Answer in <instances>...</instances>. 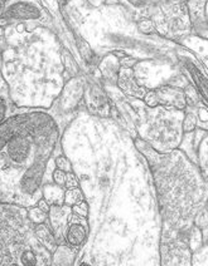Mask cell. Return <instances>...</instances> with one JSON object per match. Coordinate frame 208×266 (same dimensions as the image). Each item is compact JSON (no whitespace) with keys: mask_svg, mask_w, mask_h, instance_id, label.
Segmentation results:
<instances>
[{"mask_svg":"<svg viewBox=\"0 0 208 266\" xmlns=\"http://www.w3.org/2000/svg\"><path fill=\"white\" fill-rule=\"evenodd\" d=\"M70 122L52 106L18 108L0 124V202L37 206L42 186L53 182L54 158L62 155L61 136Z\"/></svg>","mask_w":208,"mask_h":266,"instance_id":"cell-1","label":"cell"},{"mask_svg":"<svg viewBox=\"0 0 208 266\" xmlns=\"http://www.w3.org/2000/svg\"><path fill=\"white\" fill-rule=\"evenodd\" d=\"M2 75L18 108L49 109L71 79L58 36L48 28L12 25L4 30Z\"/></svg>","mask_w":208,"mask_h":266,"instance_id":"cell-2","label":"cell"},{"mask_svg":"<svg viewBox=\"0 0 208 266\" xmlns=\"http://www.w3.org/2000/svg\"><path fill=\"white\" fill-rule=\"evenodd\" d=\"M153 174L163 226L183 234L193 226L194 217L207 207V179L201 168L182 150L158 153L140 138H134Z\"/></svg>","mask_w":208,"mask_h":266,"instance_id":"cell-3","label":"cell"},{"mask_svg":"<svg viewBox=\"0 0 208 266\" xmlns=\"http://www.w3.org/2000/svg\"><path fill=\"white\" fill-rule=\"evenodd\" d=\"M135 112L136 137L158 153H168L179 148L183 140L184 111L173 107H148L142 100L130 103Z\"/></svg>","mask_w":208,"mask_h":266,"instance_id":"cell-4","label":"cell"},{"mask_svg":"<svg viewBox=\"0 0 208 266\" xmlns=\"http://www.w3.org/2000/svg\"><path fill=\"white\" fill-rule=\"evenodd\" d=\"M36 237L28 208L0 202V266L17 262L20 252Z\"/></svg>","mask_w":208,"mask_h":266,"instance_id":"cell-5","label":"cell"},{"mask_svg":"<svg viewBox=\"0 0 208 266\" xmlns=\"http://www.w3.org/2000/svg\"><path fill=\"white\" fill-rule=\"evenodd\" d=\"M166 9H163L162 17H155L153 20L155 29L168 38H178L183 36L191 29L188 10L184 3L179 4L165 5Z\"/></svg>","mask_w":208,"mask_h":266,"instance_id":"cell-6","label":"cell"},{"mask_svg":"<svg viewBox=\"0 0 208 266\" xmlns=\"http://www.w3.org/2000/svg\"><path fill=\"white\" fill-rule=\"evenodd\" d=\"M0 18L9 22H40L48 25L49 17L36 0H12L3 10Z\"/></svg>","mask_w":208,"mask_h":266,"instance_id":"cell-7","label":"cell"},{"mask_svg":"<svg viewBox=\"0 0 208 266\" xmlns=\"http://www.w3.org/2000/svg\"><path fill=\"white\" fill-rule=\"evenodd\" d=\"M72 216V207L67 205L57 206L53 205L49 207L48 211V223L49 229H51L52 234H53L54 239H56L57 244H61L64 241V233H66L67 225Z\"/></svg>","mask_w":208,"mask_h":266,"instance_id":"cell-8","label":"cell"},{"mask_svg":"<svg viewBox=\"0 0 208 266\" xmlns=\"http://www.w3.org/2000/svg\"><path fill=\"white\" fill-rule=\"evenodd\" d=\"M88 236V223L87 217L76 215L72 212L71 218L67 225L66 233H64V241L71 247L81 246Z\"/></svg>","mask_w":208,"mask_h":266,"instance_id":"cell-9","label":"cell"},{"mask_svg":"<svg viewBox=\"0 0 208 266\" xmlns=\"http://www.w3.org/2000/svg\"><path fill=\"white\" fill-rule=\"evenodd\" d=\"M158 106L173 107V108L184 111L187 107L186 96L182 88L171 87V85H162L154 90Z\"/></svg>","mask_w":208,"mask_h":266,"instance_id":"cell-10","label":"cell"},{"mask_svg":"<svg viewBox=\"0 0 208 266\" xmlns=\"http://www.w3.org/2000/svg\"><path fill=\"white\" fill-rule=\"evenodd\" d=\"M119 90L124 93V96H129V97L135 98V100H143L147 90L140 87L136 83L134 78V73H132L131 68L120 67L118 73V80H116Z\"/></svg>","mask_w":208,"mask_h":266,"instance_id":"cell-11","label":"cell"},{"mask_svg":"<svg viewBox=\"0 0 208 266\" xmlns=\"http://www.w3.org/2000/svg\"><path fill=\"white\" fill-rule=\"evenodd\" d=\"M2 52V49H0ZM18 109L17 106H14L9 96V90L5 83L4 78L2 75V59H0V124L4 121H7L13 113H15Z\"/></svg>","mask_w":208,"mask_h":266,"instance_id":"cell-12","label":"cell"},{"mask_svg":"<svg viewBox=\"0 0 208 266\" xmlns=\"http://www.w3.org/2000/svg\"><path fill=\"white\" fill-rule=\"evenodd\" d=\"M64 192H66V189L58 186L54 182H48V184H44L42 186V197L51 206L63 205Z\"/></svg>","mask_w":208,"mask_h":266,"instance_id":"cell-13","label":"cell"},{"mask_svg":"<svg viewBox=\"0 0 208 266\" xmlns=\"http://www.w3.org/2000/svg\"><path fill=\"white\" fill-rule=\"evenodd\" d=\"M34 234L38 241L46 247L49 251H54L57 247V241L54 239L53 234H52L51 229H49L48 223L40 224V225H34Z\"/></svg>","mask_w":208,"mask_h":266,"instance_id":"cell-14","label":"cell"},{"mask_svg":"<svg viewBox=\"0 0 208 266\" xmlns=\"http://www.w3.org/2000/svg\"><path fill=\"white\" fill-rule=\"evenodd\" d=\"M183 62H184V66H186L187 69H188V72L191 73V77L193 78L194 80H196L197 85H198L199 91H201L202 96H203L204 103H206V100H207V78H206V74H202L201 70L198 69V67H197L196 64H194L189 58H183Z\"/></svg>","mask_w":208,"mask_h":266,"instance_id":"cell-15","label":"cell"},{"mask_svg":"<svg viewBox=\"0 0 208 266\" xmlns=\"http://www.w3.org/2000/svg\"><path fill=\"white\" fill-rule=\"evenodd\" d=\"M201 106V104H199ZM196 107L187 106L184 109V118H183V132L188 133L196 129L197 124H198V118H197V112L194 111Z\"/></svg>","mask_w":208,"mask_h":266,"instance_id":"cell-16","label":"cell"},{"mask_svg":"<svg viewBox=\"0 0 208 266\" xmlns=\"http://www.w3.org/2000/svg\"><path fill=\"white\" fill-rule=\"evenodd\" d=\"M85 201V196H83L82 191L80 187H76V189H71V190H66L64 192V201L63 203L67 206H75L77 203L82 202Z\"/></svg>","mask_w":208,"mask_h":266,"instance_id":"cell-17","label":"cell"},{"mask_svg":"<svg viewBox=\"0 0 208 266\" xmlns=\"http://www.w3.org/2000/svg\"><path fill=\"white\" fill-rule=\"evenodd\" d=\"M28 218H29L33 225H40V224L47 223V220H48V213H46L44 211H42L40 207L34 206V207L28 208Z\"/></svg>","mask_w":208,"mask_h":266,"instance_id":"cell-18","label":"cell"},{"mask_svg":"<svg viewBox=\"0 0 208 266\" xmlns=\"http://www.w3.org/2000/svg\"><path fill=\"white\" fill-rule=\"evenodd\" d=\"M132 5L135 7H147V5H154V4H163V5H168V4H179V3H184L188 2V0H129Z\"/></svg>","mask_w":208,"mask_h":266,"instance_id":"cell-19","label":"cell"},{"mask_svg":"<svg viewBox=\"0 0 208 266\" xmlns=\"http://www.w3.org/2000/svg\"><path fill=\"white\" fill-rule=\"evenodd\" d=\"M202 242V231L201 229L197 228V226H192L189 229V245L192 246V249H196L201 245Z\"/></svg>","mask_w":208,"mask_h":266,"instance_id":"cell-20","label":"cell"},{"mask_svg":"<svg viewBox=\"0 0 208 266\" xmlns=\"http://www.w3.org/2000/svg\"><path fill=\"white\" fill-rule=\"evenodd\" d=\"M54 165H56V168L61 169L63 172H72V166L71 162H70L68 158L62 153V155H58L56 158H54Z\"/></svg>","mask_w":208,"mask_h":266,"instance_id":"cell-21","label":"cell"},{"mask_svg":"<svg viewBox=\"0 0 208 266\" xmlns=\"http://www.w3.org/2000/svg\"><path fill=\"white\" fill-rule=\"evenodd\" d=\"M139 30L142 33H145V34H153L155 33V25L154 23H153L152 19H143L139 22Z\"/></svg>","mask_w":208,"mask_h":266,"instance_id":"cell-22","label":"cell"},{"mask_svg":"<svg viewBox=\"0 0 208 266\" xmlns=\"http://www.w3.org/2000/svg\"><path fill=\"white\" fill-rule=\"evenodd\" d=\"M79 187V180L75 176L74 172H67L66 173V181H64V189L71 190Z\"/></svg>","mask_w":208,"mask_h":266,"instance_id":"cell-23","label":"cell"},{"mask_svg":"<svg viewBox=\"0 0 208 266\" xmlns=\"http://www.w3.org/2000/svg\"><path fill=\"white\" fill-rule=\"evenodd\" d=\"M72 212L76 213V215L79 216H82V217H87V213H88L87 202H86V201H82V202L72 206Z\"/></svg>","mask_w":208,"mask_h":266,"instance_id":"cell-24","label":"cell"},{"mask_svg":"<svg viewBox=\"0 0 208 266\" xmlns=\"http://www.w3.org/2000/svg\"><path fill=\"white\" fill-rule=\"evenodd\" d=\"M52 180L54 184H57L58 186L64 187V181H66V172L61 171L58 168H54L53 173H52Z\"/></svg>","mask_w":208,"mask_h":266,"instance_id":"cell-25","label":"cell"},{"mask_svg":"<svg viewBox=\"0 0 208 266\" xmlns=\"http://www.w3.org/2000/svg\"><path fill=\"white\" fill-rule=\"evenodd\" d=\"M37 207H40L42 211H44V212H46V213H48L49 207H51V205H49V203L47 202V201L44 200L43 197H42V199L37 202Z\"/></svg>","mask_w":208,"mask_h":266,"instance_id":"cell-26","label":"cell"},{"mask_svg":"<svg viewBox=\"0 0 208 266\" xmlns=\"http://www.w3.org/2000/svg\"><path fill=\"white\" fill-rule=\"evenodd\" d=\"M3 10H4V2H3V0H0V15H2Z\"/></svg>","mask_w":208,"mask_h":266,"instance_id":"cell-27","label":"cell"},{"mask_svg":"<svg viewBox=\"0 0 208 266\" xmlns=\"http://www.w3.org/2000/svg\"><path fill=\"white\" fill-rule=\"evenodd\" d=\"M3 2H9V0H3Z\"/></svg>","mask_w":208,"mask_h":266,"instance_id":"cell-28","label":"cell"}]
</instances>
